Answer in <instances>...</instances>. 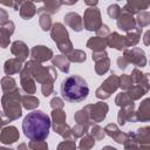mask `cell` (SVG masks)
Returning <instances> with one entry per match:
<instances>
[{"label": "cell", "instance_id": "ab89813d", "mask_svg": "<svg viewBox=\"0 0 150 150\" xmlns=\"http://www.w3.org/2000/svg\"><path fill=\"white\" fill-rule=\"evenodd\" d=\"M50 105H52V108H56V109H61L62 107H63V102H62V100L61 98H59V97H55V98H53L52 101H50Z\"/></svg>", "mask_w": 150, "mask_h": 150}, {"label": "cell", "instance_id": "44dd1931", "mask_svg": "<svg viewBox=\"0 0 150 150\" xmlns=\"http://www.w3.org/2000/svg\"><path fill=\"white\" fill-rule=\"evenodd\" d=\"M149 6V2H141V1H129L127 2V5L124 6L123 11L129 13V14H134V13H137L139 9H145L146 7Z\"/></svg>", "mask_w": 150, "mask_h": 150}, {"label": "cell", "instance_id": "7402d4cb", "mask_svg": "<svg viewBox=\"0 0 150 150\" xmlns=\"http://www.w3.org/2000/svg\"><path fill=\"white\" fill-rule=\"evenodd\" d=\"M52 62H53V64L56 66L61 71L68 73V70H69V60H68L66 56H63V55H57V56L53 57Z\"/></svg>", "mask_w": 150, "mask_h": 150}, {"label": "cell", "instance_id": "836d02e7", "mask_svg": "<svg viewBox=\"0 0 150 150\" xmlns=\"http://www.w3.org/2000/svg\"><path fill=\"white\" fill-rule=\"evenodd\" d=\"M90 134H91V137L94 138V139H102L103 137H104V130L101 128V127H98V125H94L93 128H91V131H90Z\"/></svg>", "mask_w": 150, "mask_h": 150}, {"label": "cell", "instance_id": "e0dca14e", "mask_svg": "<svg viewBox=\"0 0 150 150\" xmlns=\"http://www.w3.org/2000/svg\"><path fill=\"white\" fill-rule=\"evenodd\" d=\"M107 45L110 46L111 48H116V49H122L123 46L125 45V41H124V36H121L120 34L117 33H111L109 34V36L105 40Z\"/></svg>", "mask_w": 150, "mask_h": 150}, {"label": "cell", "instance_id": "b9f144b4", "mask_svg": "<svg viewBox=\"0 0 150 150\" xmlns=\"http://www.w3.org/2000/svg\"><path fill=\"white\" fill-rule=\"evenodd\" d=\"M18 150H28V146H27V144L21 143V144L18 146Z\"/></svg>", "mask_w": 150, "mask_h": 150}, {"label": "cell", "instance_id": "d6986e66", "mask_svg": "<svg viewBox=\"0 0 150 150\" xmlns=\"http://www.w3.org/2000/svg\"><path fill=\"white\" fill-rule=\"evenodd\" d=\"M21 63H22V61H20L19 59H9V60H7L6 63H5V67H4L5 73L8 76L13 75L15 73H19L20 69H21Z\"/></svg>", "mask_w": 150, "mask_h": 150}, {"label": "cell", "instance_id": "f1b7e54d", "mask_svg": "<svg viewBox=\"0 0 150 150\" xmlns=\"http://www.w3.org/2000/svg\"><path fill=\"white\" fill-rule=\"evenodd\" d=\"M94 144H95V139L90 135H87V136H84L81 139V142H80V149L81 150H89Z\"/></svg>", "mask_w": 150, "mask_h": 150}, {"label": "cell", "instance_id": "60d3db41", "mask_svg": "<svg viewBox=\"0 0 150 150\" xmlns=\"http://www.w3.org/2000/svg\"><path fill=\"white\" fill-rule=\"evenodd\" d=\"M8 22V14L4 8H0V25L4 26Z\"/></svg>", "mask_w": 150, "mask_h": 150}, {"label": "cell", "instance_id": "e575fe53", "mask_svg": "<svg viewBox=\"0 0 150 150\" xmlns=\"http://www.w3.org/2000/svg\"><path fill=\"white\" fill-rule=\"evenodd\" d=\"M57 150H76V145L73 141L67 139V141H63L59 144Z\"/></svg>", "mask_w": 150, "mask_h": 150}, {"label": "cell", "instance_id": "d6a6232c", "mask_svg": "<svg viewBox=\"0 0 150 150\" xmlns=\"http://www.w3.org/2000/svg\"><path fill=\"white\" fill-rule=\"evenodd\" d=\"M121 8H120V6L117 5V4H114V5H110L109 7H108V15L110 16V18H112V19H117L118 16H120V14H121Z\"/></svg>", "mask_w": 150, "mask_h": 150}, {"label": "cell", "instance_id": "ac0fdd59", "mask_svg": "<svg viewBox=\"0 0 150 150\" xmlns=\"http://www.w3.org/2000/svg\"><path fill=\"white\" fill-rule=\"evenodd\" d=\"M62 2L61 1H46L43 2V7L39 8L38 9V13L41 14V13H46V14H54L56 12H59L60 7H61Z\"/></svg>", "mask_w": 150, "mask_h": 150}, {"label": "cell", "instance_id": "7bdbcfd3", "mask_svg": "<svg viewBox=\"0 0 150 150\" xmlns=\"http://www.w3.org/2000/svg\"><path fill=\"white\" fill-rule=\"evenodd\" d=\"M6 123H8V120H5V118H2V116L0 115V128H1L2 125H5Z\"/></svg>", "mask_w": 150, "mask_h": 150}, {"label": "cell", "instance_id": "74e56055", "mask_svg": "<svg viewBox=\"0 0 150 150\" xmlns=\"http://www.w3.org/2000/svg\"><path fill=\"white\" fill-rule=\"evenodd\" d=\"M131 81H132L131 77H129V76H127V75H122V77H121V84H120V86H121L123 89H128V88L131 87Z\"/></svg>", "mask_w": 150, "mask_h": 150}, {"label": "cell", "instance_id": "484cf974", "mask_svg": "<svg viewBox=\"0 0 150 150\" xmlns=\"http://www.w3.org/2000/svg\"><path fill=\"white\" fill-rule=\"evenodd\" d=\"M52 117H53V125H59V124H64L66 123V114L62 110L59 109H54V111L52 112Z\"/></svg>", "mask_w": 150, "mask_h": 150}, {"label": "cell", "instance_id": "ffe728a7", "mask_svg": "<svg viewBox=\"0 0 150 150\" xmlns=\"http://www.w3.org/2000/svg\"><path fill=\"white\" fill-rule=\"evenodd\" d=\"M105 46H107L105 40L102 38H98V36L90 38L87 42V47L90 49H94V52H103Z\"/></svg>", "mask_w": 150, "mask_h": 150}, {"label": "cell", "instance_id": "7c38bea8", "mask_svg": "<svg viewBox=\"0 0 150 150\" xmlns=\"http://www.w3.org/2000/svg\"><path fill=\"white\" fill-rule=\"evenodd\" d=\"M14 32V23L12 21H8L0 28V47L6 48L9 43V36Z\"/></svg>", "mask_w": 150, "mask_h": 150}, {"label": "cell", "instance_id": "277c9868", "mask_svg": "<svg viewBox=\"0 0 150 150\" xmlns=\"http://www.w3.org/2000/svg\"><path fill=\"white\" fill-rule=\"evenodd\" d=\"M52 38L54 40V42L57 45L59 49L64 53L68 54L70 52H73V45L69 40L68 36V32L66 29V27L62 23H54L52 27Z\"/></svg>", "mask_w": 150, "mask_h": 150}, {"label": "cell", "instance_id": "f35d334b", "mask_svg": "<svg viewBox=\"0 0 150 150\" xmlns=\"http://www.w3.org/2000/svg\"><path fill=\"white\" fill-rule=\"evenodd\" d=\"M97 34H98V38H102V39H104L107 35L109 36V28H108V26L107 25H102L101 28L97 30Z\"/></svg>", "mask_w": 150, "mask_h": 150}, {"label": "cell", "instance_id": "9c48e42d", "mask_svg": "<svg viewBox=\"0 0 150 150\" xmlns=\"http://www.w3.org/2000/svg\"><path fill=\"white\" fill-rule=\"evenodd\" d=\"M20 79H21V86H22V89L27 93V94H34L35 93V83L33 81V76L30 75V73L23 68L21 70V74H20Z\"/></svg>", "mask_w": 150, "mask_h": 150}, {"label": "cell", "instance_id": "ba28073f", "mask_svg": "<svg viewBox=\"0 0 150 150\" xmlns=\"http://www.w3.org/2000/svg\"><path fill=\"white\" fill-rule=\"evenodd\" d=\"M52 56H53L52 49H49L45 46H35L32 49V57H33L34 61L43 62V61H47V60L52 59Z\"/></svg>", "mask_w": 150, "mask_h": 150}, {"label": "cell", "instance_id": "d4e9b609", "mask_svg": "<svg viewBox=\"0 0 150 150\" xmlns=\"http://www.w3.org/2000/svg\"><path fill=\"white\" fill-rule=\"evenodd\" d=\"M1 88L5 93H8V91H12L14 89H16V86H15V80L13 77H9V76H5L2 80H1Z\"/></svg>", "mask_w": 150, "mask_h": 150}, {"label": "cell", "instance_id": "2e32d148", "mask_svg": "<svg viewBox=\"0 0 150 150\" xmlns=\"http://www.w3.org/2000/svg\"><path fill=\"white\" fill-rule=\"evenodd\" d=\"M20 15L22 19L25 20H28L30 19L32 16H34V14L36 13V7L33 2L30 1H22L21 2V6H20Z\"/></svg>", "mask_w": 150, "mask_h": 150}, {"label": "cell", "instance_id": "1f68e13d", "mask_svg": "<svg viewBox=\"0 0 150 150\" xmlns=\"http://www.w3.org/2000/svg\"><path fill=\"white\" fill-rule=\"evenodd\" d=\"M28 146L32 150H48V145L45 141H30Z\"/></svg>", "mask_w": 150, "mask_h": 150}, {"label": "cell", "instance_id": "5b68a950", "mask_svg": "<svg viewBox=\"0 0 150 150\" xmlns=\"http://www.w3.org/2000/svg\"><path fill=\"white\" fill-rule=\"evenodd\" d=\"M83 22H84V28L88 30H98L102 26V20H101V13L98 8L96 7H90L87 8L83 15Z\"/></svg>", "mask_w": 150, "mask_h": 150}, {"label": "cell", "instance_id": "8992f818", "mask_svg": "<svg viewBox=\"0 0 150 150\" xmlns=\"http://www.w3.org/2000/svg\"><path fill=\"white\" fill-rule=\"evenodd\" d=\"M83 110L87 112L90 121L101 122L104 120V117L108 112V105L103 102H97L95 104H89V105L84 107Z\"/></svg>", "mask_w": 150, "mask_h": 150}, {"label": "cell", "instance_id": "8fae6325", "mask_svg": "<svg viewBox=\"0 0 150 150\" xmlns=\"http://www.w3.org/2000/svg\"><path fill=\"white\" fill-rule=\"evenodd\" d=\"M135 20L132 18L131 14L122 11L120 16L117 18V26L118 28H121L122 30H130V29H134L135 28Z\"/></svg>", "mask_w": 150, "mask_h": 150}, {"label": "cell", "instance_id": "7a4b0ae2", "mask_svg": "<svg viewBox=\"0 0 150 150\" xmlns=\"http://www.w3.org/2000/svg\"><path fill=\"white\" fill-rule=\"evenodd\" d=\"M61 95L68 102H82L89 94V87L84 79L79 75L67 76L61 83Z\"/></svg>", "mask_w": 150, "mask_h": 150}, {"label": "cell", "instance_id": "4316f807", "mask_svg": "<svg viewBox=\"0 0 150 150\" xmlns=\"http://www.w3.org/2000/svg\"><path fill=\"white\" fill-rule=\"evenodd\" d=\"M40 26L43 30H49L52 28V20H50V16L49 14H46V13H41L40 14Z\"/></svg>", "mask_w": 150, "mask_h": 150}, {"label": "cell", "instance_id": "83f0119b", "mask_svg": "<svg viewBox=\"0 0 150 150\" xmlns=\"http://www.w3.org/2000/svg\"><path fill=\"white\" fill-rule=\"evenodd\" d=\"M75 121L77 122V124H81L84 127L89 125V117L84 110H80L75 114Z\"/></svg>", "mask_w": 150, "mask_h": 150}, {"label": "cell", "instance_id": "8d00e7d4", "mask_svg": "<svg viewBox=\"0 0 150 150\" xmlns=\"http://www.w3.org/2000/svg\"><path fill=\"white\" fill-rule=\"evenodd\" d=\"M124 41H125V45H127V46L135 45V43L138 41V35H137L136 33H129V34L124 38Z\"/></svg>", "mask_w": 150, "mask_h": 150}, {"label": "cell", "instance_id": "30bf717a", "mask_svg": "<svg viewBox=\"0 0 150 150\" xmlns=\"http://www.w3.org/2000/svg\"><path fill=\"white\" fill-rule=\"evenodd\" d=\"M19 139V131L15 127H6L1 130L0 141L4 144H12Z\"/></svg>", "mask_w": 150, "mask_h": 150}, {"label": "cell", "instance_id": "ee69618b", "mask_svg": "<svg viewBox=\"0 0 150 150\" xmlns=\"http://www.w3.org/2000/svg\"><path fill=\"white\" fill-rule=\"evenodd\" d=\"M102 150H117V149H115V148H112V146H109V145H107V146H104Z\"/></svg>", "mask_w": 150, "mask_h": 150}, {"label": "cell", "instance_id": "4dcf8cb0", "mask_svg": "<svg viewBox=\"0 0 150 150\" xmlns=\"http://www.w3.org/2000/svg\"><path fill=\"white\" fill-rule=\"evenodd\" d=\"M68 60L74 62H83L86 60V53H83L82 50H74L68 55Z\"/></svg>", "mask_w": 150, "mask_h": 150}, {"label": "cell", "instance_id": "4fadbf2b", "mask_svg": "<svg viewBox=\"0 0 150 150\" xmlns=\"http://www.w3.org/2000/svg\"><path fill=\"white\" fill-rule=\"evenodd\" d=\"M64 22L69 27H71L75 32H80L83 28V23H82L81 16L77 13H74V12H70V13L64 15Z\"/></svg>", "mask_w": 150, "mask_h": 150}, {"label": "cell", "instance_id": "f546056e", "mask_svg": "<svg viewBox=\"0 0 150 150\" xmlns=\"http://www.w3.org/2000/svg\"><path fill=\"white\" fill-rule=\"evenodd\" d=\"M116 104L117 105H120V107H124L125 104H129V105H134V103H132V101H130V98H129V96L125 94V93H121V94H118L117 95V97H116Z\"/></svg>", "mask_w": 150, "mask_h": 150}, {"label": "cell", "instance_id": "9a60e30c", "mask_svg": "<svg viewBox=\"0 0 150 150\" xmlns=\"http://www.w3.org/2000/svg\"><path fill=\"white\" fill-rule=\"evenodd\" d=\"M104 131H105L109 136H111L117 143H121V144L124 143L125 139H127V137H128V135L121 132V131L118 130V128H117L115 124H108V125L105 127Z\"/></svg>", "mask_w": 150, "mask_h": 150}, {"label": "cell", "instance_id": "f6af8a7d", "mask_svg": "<svg viewBox=\"0 0 150 150\" xmlns=\"http://www.w3.org/2000/svg\"><path fill=\"white\" fill-rule=\"evenodd\" d=\"M86 4H87V5H93V6H95V5H97V1H94V2H93V1H86Z\"/></svg>", "mask_w": 150, "mask_h": 150}, {"label": "cell", "instance_id": "cb8c5ba5", "mask_svg": "<svg viewBox=\"0 0 150 150\" xmlns=\"http://www.w3.org/2000/svg\"><path fill=\"white\" fill-rule=\"evenodd\" d=\"M21 102L23 103V107L26 109H34L39 105V100L32 95H25L21 98Z\"/></svg>", "mask_w": 150, "mask_h": 150}, {"label": "cell", "instance_id": "3957f363", "mask_svg": "<svg viewBox=\"0 0 150 150\" xmlns=\"http://www.w3.org/2000/svg\"><path fill=\"white\" fill-rule=\"evenodd\" d=\"M20 91L19 89H14L12 91L5 93L2 96L1 103L5 110V115L11 120H16L21 116V105H20Z\"/></svg>", "mask_w": 150, "mask_h": 150}, {"label": "cell", "instance_id": "5bb4252c", "mask_svg": "<svg viewBox=\"0 0 150 150\" xmlns=\"http://www.w3.org/2000/svg\"><path fill=\"white\" fill-rule=\"evenodd\" d=\"M11 50H12V53L14 55H16V59H19L20 61H25L27 59V56H28V48H27L26 43L22 42V41L13 42Z\"/></svg>", "mask_w": 150, "mask_h": 150}, {"label": "cell", "instance_id": "603a6c76", "mask_svg": "<svg viewBox=\"0 0 150 150\" xmlns=\"http://www.w3.org/2000/svg\"><path fill=\"white\" fill-rule=\"evenodd\" d=\"M109 64H110V61H109V59H108L107 56L96 60V66H95L96 73H97L98 75L104 74V73L109 69Z\"/></svg>", "mask_w": 150, "mask_h": 150}, {"label": "cell", "instance_id": "d590c367", "mask_svg": "<svg viewBox=\"0 0 150 150\" xmlns=\"http://www.w3.org/2000/svg\"><path fill=\"white\" fill-rule=\"evenodd\" d=\"M87 129H88V127H84V125H81V124H76V125L73 128L71 134L74 135L75 138H76V137H81L82 135H84V134L87 132Z\"/></svg>", "mask_w": 150, "mask_h": 150}, {"label": "cell", "instance_id": "bcb514c9", "mask_svg": "<svg viewBox=\"0 0 150 150\" xmlns=\"http://www.w3.org/2000/svg\"><path fill=\"white\" fill-rule=\"evenodd\" d=\"M0 150H13V149H8V148H0Z\"/></svg>", "mask_w": 150, "mask_h": 150}, {"label": "cell", "instance_id": "52a82bcc", "mask_svg": "<svg viewBox=\"0 0 150 150\" xmlns=\"http://www.w3.org/2000/svg\"><path fill=\"white\" fill-rule=\"evenodd\" d=\"M118 81H120L118 77H117L115 74H112V75H111L109 79H107V80L104 81V83H102V86L96 90V96H97L98 98H108V97L110 96V94L114 93V91L117 89V87H118V84H120Z\"/></svg>", "mask_w": 150, "mask_h": 150}, {"label": "cell", "instance_id": "6da1fadb", "mask_svg": "<svg viewBox=\"0 0 150 150\" xmlns=\"http://www.w3.org/2000/svg\"><path fill=\"white\" fill-rule=\"evenodd\" d=\"M50 124V118L46 112L34 110L28 112L23 118L22 130L25 136L30 141H45L49 135Z\"/></svg>", "mask_w": 150, "mask_h": 150}]
</instances>
